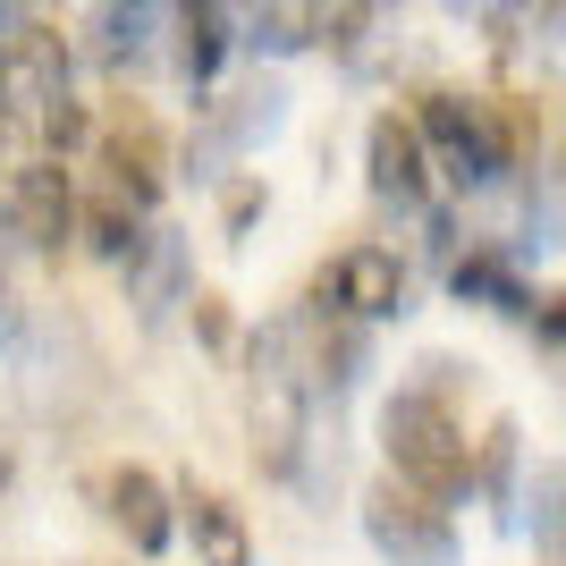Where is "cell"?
<instances>
[{
  "label": "cell",
  "mask_w": 566,
  "mask_h": 566,
  "mask_svg": "<svg viewBox=\"0 0 566 566\" xmlns=\"http://www.w3.org/2000/svg\"><path fill=\"white\" fill-rule=\"evenodd\" d=\"M85 491L102 499V516L127 533V549H136V558H161V549H169L178 516H169V491H161V482H153L144 465H102Z\"/></svg>",
  "instance_id": "8"
},
{
  "label": "cell",
  "mask_w": 566,
  "mask_h": 566,
  "mask_svg": "<svg viewBox=\"0 0 566 566\" xmlns=\"http://www.w3.org/2000/svg\"><path fill=\"white\" fill-rule=\"evenodd\" d=\"M153 25H161V9H102L94 18L102 60H111V69H144V60H153Z\"/></svg>",
  "instance_id": "17"
},
{
  "label": "cell",
  "mask_w": 566,
  "mask_h": 566,
  "mask_svg": "<svg viewBox=\"0 0 566 566\" xmlns=\"http://www.w3.org/2000/svg\"><path fill=\"white\" fill-rule=\"evenodd\" d=\"M9 482H18V449L0 440V499H9Z\"/></svg>",
  "instance_id": "23"
},
{
  "label": "cell",
  "mask_w": 566,
  "mask_h": 566,
  "mask_svg": "<svg viewBox=\"0 0 566 566\" xmlns=\"http://www.w3.org/2000/svg\"><path fill=\"white\" fill-rule=\"evenodd\" d=\"M305 380H296V322H271L254 338V389H245V431H254V465L271 482H296L305 465Z\"/></svg>",
  "instance_id": "2"
},
{
  "label": "cell",
  "mask_w": 566,
  "mask_h": 566,
  "mask_svg": "<svg viewBox=\"0 0 566 566\" xmlns=\"http://www.w3.org/2000/svg\"><path fill=\"white\" fill-rule=\"evenodd\" d=\"M364 533L389 566H457V524L440 507H423L415 491H398V482L364 491Z\"/></svg>",
  "instance_id": "5"
},
{
  "label": "cell",
  "mask_w": 566,
  "mask_h": 566,
  "mask_svg": "<svg viewBox=\"0 0 566 566\" xmlns=\"http://www.w3.org/2000/svg\"><path fill=\"white\" fill-rule=\"evenodd\" d=\"M533 533H542V549L558 558V465L533 473Z\"/></svg>",
  "instance_id": "21"
},
{
  "label": "cell",
  "mask_w": 566,
  "mask_h": 566,
  "mask_svg": "<svg viewBox=\"0 0 566 566\" xmlns=\"http://www.w3.org/2000/svg\"><path fill=\"white\" fill-rule=\"evenodd\" d=\"M0 220H9V237H18L25 254H60L76 237V187L60 161H25L18 178H9V195H0Z\"/></svg>",
  "instance_id": "7"
},
{
  "label": "cell",
  "mask_w": 566,
  "mask_h": 566,
  "mask_svg": "<svg viewBox=\"0 0 566 566\" xmlns=\"http://www.w3.org/2000/svg\"><path fill=\"white\" fill-rule=\"evenodd\" d=\"M127 287H136L144 322H161L169 305H187V254H178V237H144V254L127 262Z\"/></svg>",
  "instance_id": "15"
},
{
  "label": "cell",
  "mask_w": 566,
  "mask_h": 566,
  "mask_svg": "<svg viewBox=\"0 0 566 566\" xmlns=\"http://www.w3.org/2000/svg\"><path fill=\"white\" fill-rule=\"evenodd\" d=\"M415 144H423V161H440V178H449L457 195H482L499 178V136H491V102L482 94H449V85H431L423 102H415Z\"/></svg>",
  "instance_id": "3"
},
{
  "label": "cell",
  "mask_w": 566,
  "mask_h": 566,
  "mask_svg": "<svg viewBox=\"0 0 566 566\" xmlns=\"http://www.w3.org/2000/svg\"><path fill=\"white\" fill-rule=\"evenodd\" d=\"M380 449H389V482L415 491L423 507H440V516L473 491V440L457 423L449 389H423V380L398 389V398L380 406Z\"/></svg>",
  "instance_id": "1"
},
{
  "label": "cell",
  "mask_w": 566,
  "mask_h": 566,
  "mask_svg": "<svg viewBox=\"0 0 566 566\" xmlns=\"http://www.w3.org/2000/svg\"><path fill=\"white\" fill-rule=\"evenodd\" d=\"M187 542L203 566H254V533H245V516H237L220 491H203V482H187Z\"/></svg>",
  "instance_id": "12"
},
{
  "label": "cell",
  "mask_w": 566,
  "mask_h": 566,
  "mask_svg": "<svg viewBox=\"0 0 566 566\" xmlns=\"http://www.w3.org/2000/svg\"><path fill=\"white\" fill-rule=\"evenodd\" d=\"M254 220H262V187H254V178H229V187H220V229L245 237Z\"/></svg>",
  "instance_id": "20"
},
{
  "label": "cell",
  "mask_w": 566,
  "mask_h": 566,
  "mask_svg": "<svg viewBox=\"0 0 566 566\" xmlns=\"http://www.w3.org/2000/svg\"><path fill=\"white\" fill-rule=\"evenodd\" d=\"M364 178H373L380 203H423L431 195V161H423V144H415V127H406L398 111L373 118V136H364Z\"/></svg>",
  "instance_id": "9"
},
{
  "label": "cell",
  "mask_w": 566,
  "mask_h": 566,
  "mask_svg": "<svg viewBox=\"0 0 566 566\" xmlns=\"http://www.w3.org/2000/svg\"><path fill=\"white\" fill-rule=\"evenodd\" d=\"M449 296L457 305H491V313H533V287L516 280V262L499 254V245H465V254L449 262Z\"/></svg>",
  "instance_id": "11"
},
{
  "label": "cell",
  "mask_w": 566,
  "mask_h": 566,
  "mask_svg": "<svg viewBox=\"0 0 566 566\" xmlns=\"http://www.w3.org/2000/svg\"><path fill=\"white\" fill-rule=\"evenodd\" d=\"M313 305L338 322H398L406 313V262L389 245H347V254L313 280Z\"/></svg>",
  "instance_id": "6"
},
{
  "label": "cell",
  "mask_w": 566,
  "mask_h": 566,
  "mask_svg": "<svg viewBox=\"0 0 566 566\" xmlns=\"http://www.w3.org/2000/svg\"><path fill=\"white\" fill-rule=\"evenodd\" d=\"M169 25H178V43H169V51H178L187 85H212L220 60H229V43H237V34H229L237 18H229V9H212V0H195V9H178Z\"/></svg>",
  "instance_id": "14"
},
{
  "label": "cell",
  "mask_w": 566,
  "mask_h": 566,
  "mask_svg": "<svg viewBox=\"0 0 566 566\" xmlns=\"http://www.w3.org/2000/svg\"><path fill=\"white\" fill-rule=\"evenodd\" d=\"M76 229H85V245H94L102 262H136V254H144V237H136V212H127L118 195H94V203L76 212Z\"/></svg>",
  "instance_id": "16"
},
{
  "label": "cell",
  "mask_w": 566,
  "mask_h": 566,
  "mask_svg": "<svg viewBox=\"0 0 566 566\" xmlns=\"http://www.w3.org/2000/svg\"><path fill=\"white\" fill-rule=\"evenodd\" d=\"M187 313H195V338H203L212 355H229V338H237L229 296H220V287H195V296H187Z\"/></svg>",
  "instance_id": "19"
},
{
  "label": "cell",
  "mask_w": 566,
  "mask_h": 566,
  "mask_svg": "<svg viewBox=\"0 0 566 566\" xmlns=\"http://www.w3.org/2000/svg\"><path fill=\"white\" fill-rule=\"evenodd\" d=\"M60 102H69V43L18 18V34H0V127H43Z\"/></svg>",
  "instance_id": "4"
},
{
  "label": "cell",
  "mask_w": 566,
  "mask_h": 566,
  "mask_svg": "<svg viewBox=\"0 0 566 566\" xmlns=\"http://www.w3.org/2000/svg\"><path fill=\"white\" fill-rule=\"evenodd\" d=\"M43 144H60V153H69V144H85V111H76V102H60V111L43 118Z\"/></svg>",
  "instance_id": "22"
},
{
  "label": "cell",
  "mask_w": 566,
  "mask_h": 566,
  "mask_svg": "<svg viewBox=\"0 0 566 566\" xmlns=\"http://www.w3.org/2000/svg\"><path fill=\"white\" fill-rule=\"evenodd\" d=\"M280 118H287V94L280 85H254V94H229L212 111V161H229V153H245V144H262V136H280Z\"/></svg>",
  "instance_id": "13"
},
{
  "label": "cell",
  "mask_w": 566,
  "mask_h": 566,
  "mask_svg": "<svg viewBox=\"0 0 566 566\" xmlns=\"http://www.w3.org/2000/svg\"><path fill=\"white\" fill-rule=\"evenodd\" d=\"M102 161H111V195L127 203V212H144V203L161 195V161H169L161 127H153L144 111H118V127L102 136Z\"/></svg>",
  "instance_id": "10"
},
{
  "label": "cell",
  "mask_w": 566,
  "mask_h": 566,
  "mask_svg": "<svg viewBox=\"0 0 566 566\" xmlns=\"http://www.w3.org/2000/svg\"><path fill=\"white\" fill-rule=\"evenodd\" d=\"M237 43H254V51H271V60H287V51L313 43V9H254Z\"/></svg>",
  "instance_id": "18"
}]
</instances>
